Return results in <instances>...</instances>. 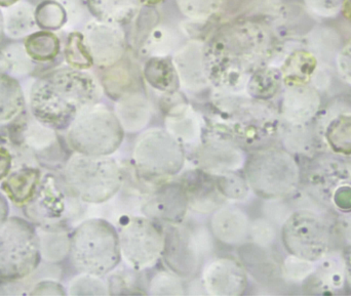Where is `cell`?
<instances>
[{"label":"cell","mask_w":351,"mask_h":296,"mask_svg":"<svg viewBox=\"0 0 351 296\" xmlns=\"http://www.w3.org/2000/svg\"><path fill=\"white\" fill-rule=\"evenodd\" d=\"M271 53V35L261 25L230 27L216 37L206 53L208 81L224 90H239L256 70L264 67Z\"/></svg>","instance_id":"obj_1"},{"label":"cell","mask_w":351,"mask_h":296,"mask_svg":"<svg viewBox=\"0 0 351 296\" xmlns=\"http://www.w3.org/2000/svg\"><path fill=\"white\" fill-rule=\"evenodd\" d=\"M100 94L92 74L58 68L34 80L29 90V110L39 122L57 131H67L82 110L98 102Z\"/></svg>","instance_id":"obj_2"},{"label":"cell","mask_w":351,"mask_h":296,"mask_svg":"<svg viewBox=\"0 0 351 296\" xmlns=\"http://www.w3.org/2000/svg\"><path fill=\"white\" fill-rule=\"evenodd\" d=\"M227 105L218 118L208 121L206 131L229 137L247 153L278 145L284 122L267 102L252 98Z\"/></svg>","instance_id":"obj_3"},{"label":"cell","mask_w":351,"mask_h":296,"mask_svg":"<svg viewBox=\"0 0 351 296\" xmlns=\"http://www.w3.org/2000/svg\"><path fill=\"white\" fill-rule=\"evenodd\" d=\"M243 172L252 193L265 201L291 198L302 180L296 156L278 145L250 152Z\"/></svg>","instance_id":"obj_4"},{"label":"cell","mask_w":351,"mask_h":296,"mask_svg":"<svg viewBox=\"0 0 351 296\" xmlns=\"http://www.w3.org/2000/svg\"><path fill=\"white\" fill-rule=\"evenodd\" d=\"M61 176L72 194L88 204L107 202L125 183L121 165L110 156L73 153L66 160Z\"/></svg>","instance_id":"obj_5"},{"label":"cell","mask_w":351,"mask_h":296,"mask_svg":"<svg viewBox=\"0 0 351 296\" xmlns=\"http://www.w3.org/2000/svg\"><path fill=\"white\" fill-rule=\"evenodd\" d=\"M69 258L78 273L108 276L121 262L117 228L104 219L82 221L71 234Z\"/></svg>","instance_id":"obj_6"},{"label":"cell","mask_w":351,"mask_h":296,"mask_svg":"<svg viewBox=\"0 0 351 296\" xmlns=\"http://www.w3.org/2000/svg\"><path fill=\"white\" fill-rule=\"evenodd\" d=\"M301 186L311 202L338 217L351 215V160L329 155L313 158Z\"/></svg>","instance_id":"obj_7"},{"label":"cell","mask_w":351,"mask_h":296,"mask_svg":"<svg viewBox=\"0 0 351 296\" xmlns=\"http://www.w3.org/2000/svg\"><path fill=\"white\" fill-rule=\"evenodd\" d=\"M164 229L162 260L165 266L185 282L195 280L215 250L216 240L208 226L183 221L176 225H165Z\"/></svg>","instance_id":"obj_8"},{"label":"cell","mask_w":351,"mask_h":296,"mask_svg":"<svg viewBox=\"0 0 351 296\" xmlns=\"http://www.w3.org/2000/svg\"><path fill=\"white\" fill-rule=\"evenodd\" d=\"M125 133L114 112L105 105L82 110L66 131V143L73 153L111 156L119 151Z\"/></svg>","instance_id":"obj_9"},{"label":"cell","mask_w":351,"mask_h":296,"mask_svg":"<svg viewBox=\"0 0 351 296\" xmlns=\"http://www.w3.org/2000/svg\"><path fill=\"white\" fill-rule=\"evenodd\" d=\"M185 160V147L158 127L142 131L132 151V162L140 178L158 185L179 174Z\"/></svg>","instance_id":"obj_10"},{"label":"cell","mask_w":351,"mask_h":296,"mask_svg":"<svg viewBox=\"0 0 351 296\" xmlns=\"http://www.w3.org/2000/svg\"><path fill=\"white\" fill-rule=\"evenodd\" d=\"M40 260L36 228L22 217H8L0 226V282L25 280Z\"/></svg>","instance_id":"obj_11"},{"label":"cell","mask_w":351,"mask_h":296,"mask_svg":"<svg viewBox=\"0 0 351 296\" xmlns=\"http://www.w3.org/2000/svg\"><path fill=\"white\" fill-rule=\"evenodd\" d=\"M280 240L288 254L317 263L332 252L334 230L319 209H294L280 227Z\"/></svg>","instance_id":"obj_12"},{"label":"cell","mask_w":351,"mask_h":296,"mask_svg":"<svg viewBox=\"0 0 351 296\" xmlns=\"http://www.w3.org/2000/svg\"><path fill=\"white\" fill-rule=\"evenodd\" d=\"M6 139L25 164H39L47 168H63L66 152L62 147L57 131L37 121L25 113L6 129Z\"/></svg>","instance_id":"obj_13"},{"label":"cell","mask_w":351,"mask_h":296,"mask_svg":"<svg viewBox=\"0 0 351 296\" xmlns=\"http://www.w3.org/2000/svg\"><path fill=\"white\" fill-rule=\"evenodd\" d=\"M119 233L121 260L128 268L147 272L162 260L165 248L164 225L144 217L121 219Z\"/></svg>","instance_id":"obj_14"},{"label":"cell","mask_w":351,"mask_h":296,"mask_svg":"<svg viewBox=\"0 0 351 296\" xmlns=\"http://www.w3.org/2000/svg\"><path fill=\"white\" fill-rule=\"evenodd\" d=\"M80 202L59 174H45L34 199L24 208L33 225H65L78 215Z\"/></svg>","instance_id":"obj_15"},{"label":"cell","mask_w":351,"mask_h":296,"mask_svg":"<svg viewBox=\"0 0 351 296\" xmlns=\"http://www.w3.org/2000/svg\"><path fill=\"white\" fill-rule=\"evenodd\" d=\"M247 154L229 137L206 129L202 141L194 148L193 159L196 167L216 176L243 172Z\"/></svg>","instance_id":"obj_16"},{"label":"cell","mask_w":351,"mask_h":296,"mask_svg":"<svg viewBox=\"0 0 351 296\" xmlns=\"http://www.w3.org/2000/svg\"><path fill=\"white\" fill-rule=\"evenodd\" d=\"M199 277L202 288L208 295H243L249 286L247 271L239 258L230 256L208 258Z\"/></svg>","instance_id":"obj_17"},{"label":"cell","mask_w":351,"mask_h":296,"mask_svg":"<svg viewBox=\"0 0 351 296\" xmlns=\"http://www.w3.org/2000/svg\"><path fill=\"white\" fill-rule=\"evenodd\" d=\"M317 148L331 155L351 157V108L332 107L319 112L313 122Z\"/></svg>","instance_id":"obj_18"},{"label":"cell","mask_w":351,"mask_h":296,"mask_svg":"<svg viewBox=\"0 0 351 296\" xmlns=\"http://www.w3.org/2000/svg\"><path fill=\"white\" fill-rule=\"evenodd\" d=\"M189 211L187 196L180 180L158 185L141 205V213L162 225L183 223Z\"/></svg>","instance_id":"obj_19"},{"label":"cell","mask_w":351,"mask_h":296,"mask_svg":"<svg viewBox=\"0 0 351 296\" xmlns=\"http://www.w3.org/2000/svg\"><path fill=\"white\" fill-rule=\"evenodd\" d=\"M208 229L217 242L237 247L249 242L251 219L243 207L226 204L210 215Z\"/></svg>","instance_id":"obj_20"},{"label":"cell","mask_w":351,"mask_h":296,"mask_svg":"<svg viewBox=\"0 0 351 296\" xmlns=\"http://www.w3.org/2000/svg\"><path fill=\"white\" fill-rule=\"evenodd\" d=\"M187 196L188 206L198 215H212L226 203L219 192L215 176L196 167L186 172L180 178Z\"/></svg>","instance_id":"obj_21"},{"label":"cell","mask_w":351,"mask_h":296,"mask_svg":"<svg viewBox=\"0 0 351 296\" xmlns=\"http://www.w3.org/2000/svg\"><path fill=\"white\" fill-rule=\"evenodd\" d=\"M321 94L311 84L287 88L278 113L285 124L308 125L321 112Z\"/></svg>","instance_id":"obj_22"},{"label":"cell","mask_w":351,"mask_h":296,"mask_svg":"<svg viewBox=\"0 0 351 296\" xmlns=\"http://www.w3.org/2000/svg\"><path fill=\"white\" fill-rule=\"evenodd\" d=\"M346 286V265L343 254L332 250L319 262L315 270L302 283L306 293L315 295H337Z\"/></svg>","instance_id":"obj_23"},{"label":"cell","mask_w":351,"mask_h":296,"mask_svg":"<svg viewBox=\"0 0 351 296\" xmlns=\"http://www.w3.org/2000/svg\"><path fill=\"white\" fill-rule=\"evenodd\" d=\"M165 129L184 147L196 148L204 137V127L199 115L184 102L166 106Z\"/></svg>","instance_id":"obj_24"},{"label":"cell","mask_w":351,"mask_h":296,"mask_svg":"<svg viewBox=\"0 0 351 296\" xmlns=\"http://www.w3.org/2000/svg\"><path fill=\"white\" fill-rule=\"evenodd\" d=\"M84 35L94 63L100 67H110L123 55V39L117 29L92 23Z\"/></svg>","instance_id":"obj_25"},{"label":"cell","mask_w":351,"mask_h":296,"mask_svg":"<svg viewBox=\"0 0 351 296\" xmlns=\"http://www.w3.org/2000/svg\"><path fill=\"white\" fill-rule=\"evenodd\" d=\"M43 178L38 166L23 164L2 180V193L14 206L25 208L34 199Z\"/></svg>","instance_id":"obj_26"},{"label":"cell","mask_w":351,"mask_h":296,"mask_svg":"<svg viewBox=\"0 0 351 296\" xmlns=\"http://www.w3.org/2000/svg\"><path fill=\"white\" fill-rule=\"evenodd\" d=\"M237 254L247 275L259 284L271 285L282 279L280 265L270 254L269 248L247 242L237 248Z\"/></svg>","instance_id":"obj_27"},{"label":"cell","mask_w":351,"mask_h":296,"mask_svg":"<svg viewBox=\"0 0 351 296\" xmlns=\"http://www.w3.org/2000/svg\"><path fill=\"white\" fill-rule=\"evenodd\" d=\"M114 113L127 135L141 133L152 118L147 100L139 94L129 92L119 98Z\"/></svg>","instance_id":"obj_28"},{"label":"cell","mask_w":351,"mask_h":296,"mask_svg":"<svg viewBox=\"0 0 351 296\" xmlns=\"http://www.w3.org/2000/svg\"><path fill=\"white\" fill-rule=\"evenodd\" d=\"M26 108V96L19 80L0 69V131L18 120Z\"/></svg>","instance_id":"obj_29"},{"label":"cell","mask_w":351,"mask_h":296,"mask_svg":"<svg viewBox=\"0 0 351 296\" xmlns=\"http://www.w3.org/2000/svg\"><path fill=\"white\" fill-rule=\"evenodd\" d=\"M41 260L47 264H60L69 258L71 235L66 225L37 226Z\"/></svg>","instance_id":"obj_30"},{"label":"cell","mask_w":351,"mask_h":296,"mask_svg":"<svg viewBox=\"0 0 351 296\" xmlns=\"http://www.w3.org/2000/svg\"><path fill=\"white\" fill-rule=\"evenodd\" d=\"M317 68L319 61L313 51L296 49L287 57L280 69L282 83L286 88L311 85Z\"/></svg>","instance_id":"obj_31"},{"label":"cell","mask_w":351,"mask_h":296,"mask_svg":"<svg viewBox=\"0 0 351 296\" xmlns=\"http://www.w3.org/2000/svg\"><path fill=\"white\" fill-rule=\"evenodd\" d=\"M143 76L148 84L158 92L169 94L179 88L177 68L170 59L165 57L150 59L144 66Z\"/></svg>","instance_id":"obj_32"},{"label":"cell","mask_w":351,"mask_h":296,"mask_svg":"<svg viewBox=\"0 0 351 296\" xmlns=\"http://www.w3.org/2000/svg\"><path fill=\"white\" fill-rule=\"evenodd\" d=\"M34 10L32 4L27 1H19L5 8V12H2L4 34L12 39H21L36 31Z\"/></svg>","instance_id":"obj_33"},{"label":"cell","mask_w":351,"mask_h":296,"mask_svg":"<svg viewBox=\"0 0 351 296\" xmlns=\"http://www.w3.org/2000/svg\"><path fill=\"white\" fill-rule=\"evenodd\" d=\"M23 45L28 57L38 64L55 61L61 51V40L53 31H34L25 37Z\"/></svg>","instance_id":"obj_34"},{"label":"cell","mask_w":351,"mask_h":296,"mask_svg":"<svg viewBox=\"0 0 351 296\" xmlns=\"http://www.w3.org/2000/svg\"><path fill=\"white\" fill-rule=\"evenodd\" d=\"M280 143L282 147L293 155L313 157L317 151V139L313 123L308 125H282Z\"/></svg>","instance_id":"obj_35"},{"label":"cell","mask_w":351,"mask_h":296,"mask_svg":"<svg viewBox=\"0 0 351 296\" xmlns=\"http://www.w3.org/2000/svg\"><path fill=\"white\" fill-rule=\"evenodd\" d=\"M282 85L284 83L280 70L264 66L250 76L245 88L253 100L268 102L278 96Z\"/></svg>","instance_id":"obj_36"},{"label":"cell","mask_w":351,"mask_h":296,"mask_svg":"<svg viewBox=\"0 0 351 296\" xmlns=\"http://www.w3.org/2000/svg\"><path fill=\"white\" fill-rule=\"evenodd\" d=\"M86 2L92 14L104 22H128L138 8V0H86Z\"/></svg>","instance_id":"obj_37"},{"label":"cell","mask_w":351,"mask_h":296,"mask_svg":"<svg viewBox=\"0 0 351 296\" xmlns=\"http://www.w3.org/2000/svg\"><path fill=\"white\" fill-rule=\"evenodd\" d=\"M35 64L27 55L23 43H12L0 49V69L14 77L30 75L36 67Z\"/></svg>","instance_id":"obj_38"},{"label":"cell","mask_w":351,"mask_h":296,"mask_svg":"<svg viewBox=\"0 0 351 296\" xmlns=\"http://www.w3.org/2000/svg\"><path fill=\"white\" fill-rule=\"evenodd\" d=\"M64 57L70 68L80 71L90 69L95 64L84 35L80 32H71L68 35L64 46Z\"/></svg>","instance_id":"obj_39"},{"label":"cell","mask_w":351,"mask_h":296,"mask_svg":"<svg viewBox=\"0 0 351 296\" xmlns=\"http://www.w3.org/2000/svg\"><path fill=\"white\" fill-rule=\"evenodd\" d=\"M35 22L41 30L56 31L67 23V10L57 0H43L34 10Z\"/></svg>","instance_id":"obj_40"},{"label":"cell","mask_w":351,"mask_h":296,"mask_svg":"<svg viewBox=\"0 0 351 296\" xmlns=\"http://www.w3.org/2000/svg\"><path fill=\"white\" fill-rule=\"evenodd\" d=\"M186 282L172 271L158 270L152 273L147 282V293L152 295H183Z\"/></svg>","instance_id":"obj_41"},{"label":"cell","mask_w":351,"mask_h":296,"mask_svg":"<svg viewBox=\"0 0 351 296\" xmlns=\"http://www.w3.org/2000/svg\"><path fill=\"white\" fill-rule=\"evenodd\" d=\"M215 180H216L219 192L226 201L243 202V201L247 200L251 195V188H250L243 172L216 176Z\"/></svg>","instance_id":"obj_42"},{"label":"cell","mask_w":351,"mask_h":296,"mask_svg":"<svg viewBox=\"0 0 351 296\" xmlns=\"http://www.w3.org/2000/svg\"><path fill=\"white\" fill-rule=\"evenodd\" d=\"M133 78L128 68L123 65L110 66L102 76V85L105 92L115 100L129 94Z\"/></svg>","instance_id":"obj_43"},{"label":"cell","mask_w":351,"mask_h":296,"mask_svg":"<svg viewBox=\"0 0 351 296\" xmlns=\"http://www.w3.org/2000/svg\"><path fill=\"white\" fill-rule=\"evenodd\" d=\"M70 295H109L108 281H104L103 277L95 275L82 274L72 279L69 283Z\"/></svg>","instance_id":"obj_44"},{"label":"cell","mask_w":351,"mask_h":296,"mask_svg":"<svg viewBox=\"0 0 351 296\" xmlns=\"http://www.w3.org/2000/svg\"><path fill=\"white\" fill-rule=\"evenodd\" d=\"M315 263L288 254L280 264L282 280L302 284L315 270Z\"/></svg>","instance_id":"obj_45"},{"label":"cell","mask_w":351,"mask_h":296,"mask_svg":"<svg viewBox=\"0 0 351 296\" xmlns=\"http://www.w3.org/2000/svg\"><path fill=\"white\" fill-rule=\"evenodd\" d=\"M278 229L267 217H258L251 221L249 242L263 248H271L278 239Z\"/></svg>","instance_id":"obj_46"},{"label":"cell","mask_w":351,"mask_h":296,"mask_svg":"<svg viewBox=\"0 0 351 296\" xmlns=\"http://www.w3.org/2000/svg\"><path fill=\"white\" fill-rule=\"evenodd\" d=\"M307 10L321 18H332L341 10L343 0H304Z\"/></svg>","instance_id":"obj_47"},{"label":"cell","mask_w":351,"mask_h":296,"mask_svg":"<svg viewBox=\"0 0 351 296\" xmlns=\"http://www.w3.org/2000/svg\"><path fill=\"white\" fill-rule=\"evenodd\" d=\"M182 3V8L185 10L186 14L190 16H208L217 10L220 5V0H179Z\"/></svg>","instance_id":"obj_48"},{"label":"cell","mask_w":351,"mask_h":296,"mask_svg":"<svg viewBox=\"0 0 351 296\" xmlns=\"http://www.w3.org/2000/svg\"><path fill=\"white\" fill-rule=\"evenodd\" d=\"M16 156L8 139L3 137V141H0V182L5 180L10 172L14 170Z\"/></svg>","instance_id":"obj_49"},{"label":"cell","mask_w":351,"mask_h":296,"mask_svg":"<svg viewBox=\"0 0 351 296\" xmlns=\"http://www.w3.org/2000/svg\"><path fill=\"white\" fill-rule=\"evenodd\" d=\"M336 62L340 77L351 85V38L340 49Z\"/></svg>","instance_id":"obj_50"},{"label":"cell","mask_w":351,"mask_h":296,"mask_svg":"<svg viewBox=\"0 0 351 296\" xmlns=\"http://www.w3.org/2000/svg\"><path fill=\"white\" fill-rule=\"evenodd\" d=\"M29 295H65L64 287L57 281L43 280L31 287Z\"/></svg>","instance_id":"obj_51"},{"label":"cell","mask_w":351,"mask_h":296,"mask_svg":"<svg viewBox=\"0 0 351 296\" xmlns=\"http://www.w3.org/2000/svg\"><path fill=\"white\" fill-rule=\"evenodd\" d=\"M338 230L344 241L351 245V215L338 217Z\"/></svg>","instance_id":"obj_52"},{"label":"cell","mask_w":351,"mask_h":296,"mask_svg":"<svg viewBox=\"0 0 351 296\" xmlns=\"http://www.w3.org/2000/svg\"><path fill=\"white\" fill-rule=\"evenodd\" d=\"M344 265H346V285L351 291V245L343 252Z\"/></svg>","instance_id":"obj_53"},{"label":"cell","mask_w":351,"mask_h":296,"mask_svg":"<svg viewBox=\"0 0 351 296\" xmlns=\"http://www.w3.org/2000/svg\"><path fill=\"white\" fill-rule=\"evenodd\" d=\"M8 213H10V208H8L6 197L0 193V226L8 219Z\"/></svg>","instance_id":"obj_54"},{"label":"cell","mask_w":351,"mask_h":296,"mask_svg":"<svg viewBox=\"0 0 351 296\" xmlns=\"http://www.w3.org/2000/svg\"><path fill=\"white\" fill-rule=\"evenodd\" d=\"M341 12L346 20L351 22V0H343L341 4Z\"/></svg>","instance_id":"obj_55"},{"label":"cell","mask_w":351,"mask_h":296,"mask_svg":"<svg viewBox=\"0 0 351 296\" xmlns=\"http://www.w3.org/2000/svg\"><path fill=\"white\" fill-rule=\"evenodd\" d=\"M21 0H0V8H8L18 3Z\"/></svg>","instance_id":"obj_56"},{"label":"cell","mask_w":351,"mask_h":296,"mask_svg":"<svg viewBox=\"0 0 351 296\" xmlns=\"http://www.w3.org/2000/svg\"><path fill=\"white\" fill-rule=\"evenodd\" d=\"M4 23H3V12L0 10V45L4 38Z\"/></svg>","instance_id":"obj_57"},{"label":"cell","mask_w":351,"mask_h":296,"mask_svg":"<svg viewBox=\"0 0 351 296\" xmlns=\"http://www.w3.org/2000/svg\"><path fill=\"white\" fill-rule=\"evenodd\" d=\"M142 3L146 4V5H154V4L160 3L164 0H140Z\"/></svg>","instance_id":"obj_58"}]
</instances>
